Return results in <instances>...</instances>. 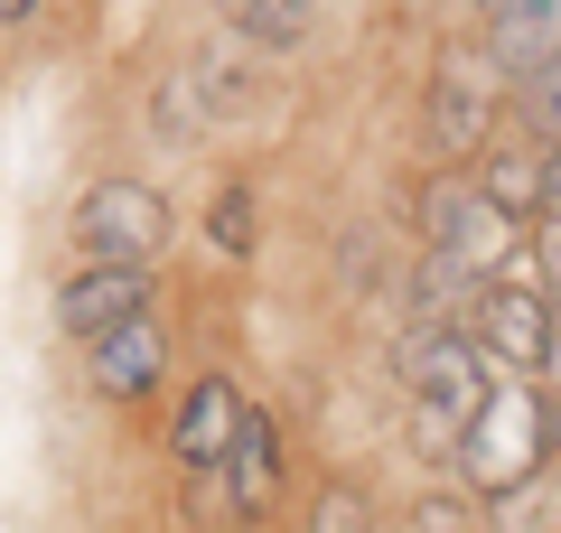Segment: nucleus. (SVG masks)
Segmentation results:
<instances>
[{"instance_id": "f257e3e1", "label": "nucleus", "mask_w": 561, "mask_h": 533, "mask_svg": "<svg viewBox=\"0 0 561 533\" xmlns=\"http://www.w3.org/2000/svg\"><path fill=\"white\" fill-rule=\"evenodd\" d=\"M449 468H459L468 496H524L542 468H552V412H542V394L524 375H496L486 384V412L468 421V440L449 450Z\"/></svg>"}, {"instance_id": "f03ea898", "label": "nucleus", "mask_w": 561, "mask_h": 533, "mask_svg": "<svg viewBox=\"0 0 561 533\" xmlns=\"http://www.w3.org/2000/svg\"><path fill=\"white\" fill-rule=\"evenodd\" d=\"M421 235H431V253H440V272H459V281H478V291H486V281L515 262L524 225L478 188V169H449V178L421 188Z\"/></svg>"}, {"instance_id": "7ed1b4c3", "label": "nucleus", "mask_w": 561, "mask_h": 533, "mask_svg": "<svg viewBox=\"0 0 561 533\" xmlns=\"http://www.w3.org/2000/svg\"><path fill=\"white\" fill-rule=\"evenodd\" d=\"M486 384H496V365H486L459 328H431L412 347V440L431 458H449L468 440V421L486 412Z\"/></svg>"}, {"instance_id": "20e7f679", "label": "nucleus", "mask_w": 561, "mask_h": 533, "mask_svg": "<svg viewBox=\"0 0 561 533\" xmlns=\"http://www.w3.org/2000/svg\"><path fill=\"white\" fill-rule=\"evenodd\" d=\"M169 235H179V216H169V197L150 178H94L76 197V253L84 262H131V272H150L169 253Z\"/></svg>"}, {"instance_id": "39448f33", "label": "nucleus", "mask_w": 561, "mask_h": 533, "mask_svg": "<svg viewBox=\"0 0 561 533\" xmlns=\"http://www.w3.org/2000/svg\"><path fill=\"white\" fill-rule=\"evenodd\" d=\"M496 103H505V66L486 57V38L440 47V66H431V140H440L449 159L486 150V132H496Z\"/></svg>"}, {"instance_id": "423d86ee", "label": "nucleus", "mask_w": 561, "mask_h": 533, "mask_svg": "<svg viewBox=\"0 0 561 533\" xmlns=\"http://www.w3.org/2000/svg\"><path fill=\"white\" fill-rule=\"evenodd\" d=\"M552 299L542 291H524V281H486L478 299H468V318H459V337L496 365V375H542L552 365Z\"/></svg>"}, {"instance_id": "0eeeda50", "label": "nucleus", "mask_w": 561, "mask_h": 533, "mask_svg": "<svg viewBox=\"0 0 561 533\" xmlns=\"http://www.w3.org/2000/svg\"><path fill=\"white\" fill-rule=\"evenodd\" d=\"M150 299H160V281L131 272V262H76V272L57 281V328L76 337V347H94V337L150 318Z\"/></svg>"}, {"instance_id": "6e6552de", "label": "nucleus", "mask_w": 561, "mask_h": 533, "mask_svg": "<svg viewBox=\"0 0 561 533\" xmlns=\"http://www.w3.org/2000/svg\"><path fill=\"white\" fill-rule=\"evenodd\" d=\"M216 487H225V514H234V524H262V514L280 506V487H290V440H280L272 412H243V431H234V450H225Z\"/></svg>"}, {"instance_id": "1a4fd4ad", "label": "nucleus", "mask_w": 561, "mask_h": 533, "mask_svg": "<svg viewBox=\"0 0 561 533\" xmlns=\"http://www.w3.org/2000/svg\"><path fill=\"white\" fill-rule=\"evenodd\" d=\"M243 384L234 375H197L179 394V421H169V458H179L187 477H216L225 468V450H234V431H243Z\"/></svg>"}, {"instance_id": "9d476101", "label": "nucleus", "mask_w": 561, "mask_h": 533, "mask_svg": "<svg viewBox=\"0 0 561 533\" xmlns=\"http://www.w3.org/2000/svg\"><path fill=\"white\" fill-rule=\"evenodd\" d=\"M84 384H94L103 402H150L169 384V328H160V309L150 318H131V328H113V337H94L84 347Z\"/></svg>"}, {"instance_id": "9b49d317", "label": "nucleus", "mask_w": 561, "mask_h": 533, "mask_svg": "<svg viewBox=\"0 0 561 533\" xmlns=\"http://www.w3.org/2000/svg\"><path fill=\"white\" fill-rule=\"evenodd\" d=\"M486 57L505 66V84L542 76L561 57V0H486Z\"/></svg>"}, {"instance_id": "f8f14e48", "label": "nucleus", "mask_w": 561, "mask_h": 533, "mask_svg": "<svg viewBox=\"0 0 561 533\" xmlns=\"http://www.w3.org/2000/svg\"><path fill=\"white\" fill-rule=\"evenodd\" d=\"M478 188H486V197H496L505 216L524 225V216H534V206H542V150H486Z\"/></svg>"}, {"instance_id": "ddd939ff", "label": "nucleus", "mask_w": 561, "mask_h": 533, "mask_svg": "<svg viewBox=\"0 0 561 533\" xmlns=\"http://www.w3.org/2000/svg\"><path fill=\"white\" fill-rule=\"evenodd\" d=\"M309 533H375V496H365L356 477H328V487L309 496Z\"/></svg>"}, {"instance_id": "4468645a", "label": "nucleus", "mask_w": 561, "mask_h": 533, "mask_svg": "<svg viewBox=\"0 0 561 533\" xmlns=\"http://www.w3.org/2000/svg\"><path fill=\"white\" fill-rule=\"evenodd\" d=\"M206 235H216V253H225V262L253 253V188H225V197L206 206Z\"/></svg>"}, {"instance_id": "2eb2a0df", "label": "nucleus", "mask_w": 561, "mask_h": 533, "mask_svg": "<svg viewBox=\"0 0 561 533\" xmlns=\"http://www.w3.org/2000/svg\"><path fill=\"white\" fill-rule=\"evenodd\" d=\"M524 122H534V132H542V150H552V140H561V57L552 66H542V76H524Z\"/></svg>"}, {"instance_id": "dca6fc26", "label": "nucleus", "mask_w": 561, "mask_h": 533, "mask_svg": "<svg viewBox=\"0 0 561 533\" xmlns=\"http://www.w3.org/2000/svg\"><path fill=\"white\" fill-rule=\"evenodd\" d=\"M47 20V0H0V29H38Z\"/></svg>"}, {"instance_id": "f3484780", "label": "nucleus", "mask_w": 561, "mask_h": 533, "mask_svg": "<svg viewBox=\"0 0 561 533\" xmlns=\"http://www.w3.org/2000/svg\"><path fill=\"white\" fill-rule=\"evenodd\" d=\"M542 206H552V216H561V140H552V150H542Z\"/></svg>"}, {"instance_id": "a211bd4d", "label": "nucleus", "mask_w": 561, "mask_h": 533, "mask_svg": "<svg viewBox=\"0 0 561 533\" xmlns=\"http://www.w3.org/2000/svg\"><path fill=\"white\" fill-rule=\"evenodd\" d=\"M234 10H253V0H225V20H234Z\"/></svg>"}, {"instance_id": "6ab92c4d", "label": "nucleus", "mask_w": 561, "mask_h": 533, "mask_svg": "<svg viewBox=\"0 0 561 533\" xmlns=\"http://www.w3.org/2000/svg\"><path fill=\"white\" fill-rule=\"evenodd\" d=\"M478 533H486V524H478Z\"/></svg>"}]
</instances>
